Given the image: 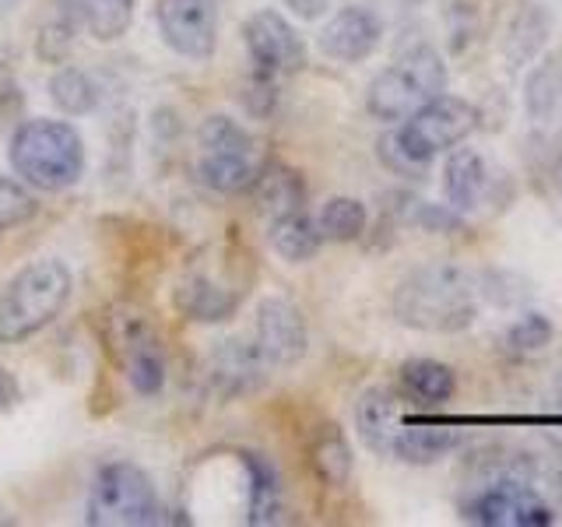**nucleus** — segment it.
I'll return each instance as SVG.
<instances>
[{"label": "nucleus", "instance_id": "1", "mask_svg": "<svg viewBox=\"0 0 562 527\" xmlns=\"http://www.w3.org/2000/svg\"><path fill=\"white\" fill-rule=\"evenodd\" d=\"M394 316L412 330L461 334L479 321V274L453 260H429L401 278Z\"/></svg>", "mask_w": 562, "mask_h": 527}, {"label": "nucleus", "instance_id": "2", "mask_svg": "<svg viewBox=\"0 0 562 527\" xmlns=\"http://www.w3.org/2000/svg\"><path fill=\"white\" fill-rule=\"evenodd\" d=\"M8 158L14 176L35 190L60 193L75 187L85 172V141L64 120L35 116L18 123L8 145Z\"/></svg>", "mask_w": 562, "mask_h": 527}, {"label": "nucleus", "instance_id": "3", "mask_svg": "<svg viewBox=\"0 0 562 527\" xmlns=\"http://www.w3.org/2000/svg\"><path fill=\"white\" fill-rule=\"evenodd\" d=\"M70 289L64 260H35L18 271L0 295V345H22L46 330L64 313Z\"/></svg>", "mask_w": 562, "mask_h": 527}, {"label": "nucleus", "instance_id": "4", "mask_svg": "<svg viewBox=\"0 0 562 527\" xmlns=\"http://www.w3.org/2000/svg\"><path fill=\"white\" fill-rule=\"evenodd\" d=\"M447 64L436 46H415L369 81L366 110L380 123H404L429 99L447 92Z\"/></svg>", "mask_w": 562, "mask_h": 527}, {"label": "nucleus", "instance_id": "5", "mask_svg": "<svg viewBox=\"0 0 562 527\" xmlns=\"http://www.w3.org/2000/svg\"><path fill=\"white\" fill-rule=\"evenodd\" d=\"M162 506H158L155 485L148 471L131 461L102 464L88 489L85 524L92 527H151L162 524Z\"/></svg>", "mask_w": 562, "mask_h": 527}, {"label": "nucleus", "instance_id": "6", "mask_svg": "<svg viewBox=\"0 0 562 527\" xmlns=\"http://www.w3.org/2000/svg\"><path fill=\"white\" fill-rule=\"evenodd\" d=\"M105 345L140 397H158L166 386V351L151 316L137 306H113L105 321Z\"/></svg>", "mask_w": 562, "mask_h": 527}, {"label": "nucleus", "instance_id": "7", "mask_svg": "<svg viewBox=\"0 0 562 527\" xmlns=\"http://www.w3.org/2000/svg\"><path fill=\"white\" fill-rule=\"evenodd\" d=\"M474 120H479V110L468 99L443 92L429 99L415 116L397 123V137L418 162L432 166L436 155L457 148L474 131Z\"/></svg>", "mask_w": 562, "mask_h": 527}, {"label": "nucleus", "instance_id": "8", "mask_svg": "<svg viewBox=\"0 0 562 527\" xmlns=\"http://www.w3.org/2000/svg\"><path fill=\"white\" fill-rule=\"evenodd\" d=\"M243 43H246V53H250V64L263 70V75L281 78V75H295V70L306 67L303 35L289 25V18H281L271 8L254 11L246 18Z\"/></svg>", "mask_w": 562, "mask_h": 527}, {"label": "nucleus", "instance_id": "9", "mask_svg": "<svg viewBox=\"0 0 562 527\" xmlns=\"http://www.w3.org/2000/svg\"><path fill=\"white\" fill-rule=\"evenodd\" d=\"M158 32L172 53L187 60L215 57L218 8L215 0H158Z\"/></svg>", "mask_w": 562, "mask_h": 527}, {"label": "nucleus", "instance_id": "10", "mask_svg": "<svg viewBox=\"0 0 562 527\" xmlns=\"http://www.w3.org/2000/svg\"><path fill=\"white\" fill-rule=\"evenodd\" d=\"M257 348L263 351V359L271 362V369H285L306 359L310 348V330L303 313L295 303L281 295H268L257 306Z\"/></svg>", "mask_w": 562, "mask_h": 527}, {"label": "nucleus", "instance_id": "11", "mask_svg": "<svg viewBox=\"0 0 562 527\" xmlns=\"http://www.w3.org/2000/svg\"><path fill=\"white\" fill-rule=\"evenodd\" d=\"M383 40V22L376 11H369L362 4H348V8H338L327 25L316 35V43H321V53L338 64H362L376 53Z\"/></svg>", "mask_w": 562, "mask_h": 527}, {"label": "nucleus", "instance_id": "12", "mask_svg": "<svg viewBox=\"0 0 562 527\" xmlns=\"http://www.w3.org/2000/svg\"><path fill=\"white\" fill-rule=\"evenodd\" d=\"M207 369H211V386H215L222 397H250L268 383L271 362L263 359L257 341L225 338L211 351Z\"/></svg>", "mask_w": 562, "mask_h": 527}, {"label": "nucleus", "instance_id": "13", "mask_svg": "<svg viewBox=\"0 0 562 527\" xmlns=\"http://www.w3.org/2000/svg\"><path fill=\"white\" fill-rule=\"evenodd\" d=\"M404 426V412H401V397L391 386H369L356 401V429L359 439L373 450L376 457H394V444Z\"/></svg>", "mask_w": 562, "mask_h": 527}, {"label": "nucleus", "instance_id": "14", "mask_svg": "<svg viewBox=\"0 0 562 527\" xmlns=\"http://www.w3.org/2000/svg\"><path fill=\"white\" fill-rule=\"evenodd\" d=\"M552 35V14L538 0H520L517 11L509 14L506 35H503V57L509 70H524L527 64L538 60V53L544 49Z\"/></svg>", "mask_w": 562, "mask_h": 527}, {"label": "nucleus", "instance_id": "15", "mask_svg": "<svg viewBox=\"0 0 562 527\" xmlns=\"http://www.w3.org/2000/svg\"><path fill=\"white\" fill-rule=\"evenodd\" d=\"M492 172L485 158L474 148H450L443 162V193L447 204L457 208L461 215H471L474 208L485 201Z\"/></svg>", "mask_w": 562, "mask_h": 527}, {"label": "nucleus", "instance_id": "16", "mask_svg": "<svg viewBox=\"0 0 562 527\" xmlns=\"http://www.w3.org/2000/svg\"><path fill=\"white\" fill-rule=\"evenodd\" d=\"M172 306L198 324H222L236 313L239 295L218 285V281H211L207 274H187L176 281Z\"/></svg>", "mask_w": 562, "mask_h": 527}, {"label": "nucleus", "instance_id": "17", "mask_svg": "<svg viewBox=\"0 0 562 527\" xmlns=\"http://www.w3.org/2000/svg\"><path fill=\"white\" fill-rule=\"evenodd\" d=\"M254 201H257V211L268 222L285 218V215H292V211L306 208V183L292 166L268 162L254 180Z\"/></svg>", "mask_w": 562, "mask_h": 527}, {"label": "nucleus", "instance_id": "18", "mask_svg": "<svg viewBox=\"0 0 562 527\" xmlns=\"http://www.w3.org/2000/svg\"><path fill=\"white\" fill-rule=\"evenodd\" d=\"M246 474H250V496H246V524L250 527H271L281 520L285 492H281V474L263 453L246 450L243 453Z\"/></svg>", "mask_w": 562, "mask_h": 527}, {"label": "nucleus", "instance_id": "19", "mask_svg": "<svg viewBox=\"0 0 562 527\" xmlns=\"http://www.w3.org/2000/svg\"><path fill=\"white\" fill-rule=\"evenodd\" d=\"M310 464L324 485H330V489L348 485L351 468H356V457H351V444L334 422L316 426V433L310 439Z\"/></svg>", "mask_w": 562, "mask_h": 527}, {"label": "nucleus", "instance_id": "20", "mask_svg": "<svg viewBox=\"0 0 562 527\" xmlns=\"http://www.w3.org/2000/svg\"><path fill=\"white\" fill-rule=\"evenodd\" d=\"M268 239L274 246V254L289 264H306L321 254V246H324L321 225H316V218L306 208L292 211V215H285V218H274L268 228Z\"/></svg>", "mask_w": 562, "mask_h": 527}, {"label": "nucleus", "instance_id": "21", "mask_svg": "<svg viewBox=\"0 0 562 527\" xmlns=\"http://www.w3.org/2000/svg\"><path fill=\"white\" fill-rule=\"evenodd\" d=\"M524 485H531V482L503 474L499 482L485 485L482 492H474V496L464 503V517L482 527H517V500H520Z\"/></svg>", "mask_w": 562, "mask_h": 527}, {"label": "nucleus", "instance_id": "22", "mask_svg": "<svg viewBox=\"0 0 562 527\" xmlns=\"http://www.w3.org/2000/svg\"><path fill=\"white\" fill-rule=\"evenodd\" d=\"M457 444L461 433L450 426H401V436L394 444V457L404 464H436L439 457H447Z\"/></svg>", "mask_w": 562, "mask_h": 527}, {"label": "nucleus", "instance_id": "23", "mask_svg": "<svg viewBox=\"0 0 562 527\" xmlns=\"http://www.w3.org/2000/svg\"><path fill=\"white\" fill-rule=\"evenodd\" d=\"M562 102V60L544 57L524 78V110L535 123H549Z\"/></svg>", "mask_w": 562, "mask_h": 527}, {"label": "nucleus", "instance_id": "24", "mask_svg": "<svg viewBox=\"0 0 562 527\" xmlns=\"http://www.w3.org/2000/svg\"><path fill=\"white\" fill-rule=\"evenodd\" d=\"M401 380L404 386L426 404H447L457 394V373L439 359H408L401 366Z\"/></svg>", "mask_w": 562, "mask_h": 527}, {"label": "nucleus", "instance_id": "25", "mask_svg": "<svg viewBox=\"0 0 562 527\" xmlns=\"http://www.w3.org/2000/svg\"><path fill=\"white\" fill-rule=\"evenodd\" d=\"M257 158H228V155H201L198 180L215 193H243L257 180Z\"/></svg>", "mask_w": 562, "mask_h": 527}, {"label": "nucleus", "instance_id": "26", "mask_svg": "<svg viewBox=\"0 0 562 527\" xmlns=\"http://www.w3.org/2000/svg\"><path fill=\"white\" fill-rule=\"evenodd\" d=\"M201 155H228V158H257V145L246 127L225 113H211L198 131Z\"/></svg>", "mask_w": 562, "mask_h": 527}, {"label": "nucleus", "instance_id": "27", "mask_svg": "<svg viewBox=\"0 0 562 527\" xmlns=\"http://www.w3.org/2000/svg\"><path fill=\"white\" fill-rule=\"evenodd\" d=\"M49 99L57 102L64 116H85L99 105V88L95 81L78 67H60L49 78Z\"/></svg>", "mask_w": 562, "mask_h": 527}, {"label": "nucleus", "instance_id": "28", "mask_svg": "<svg viewBox=\"0 0 562 527\" xmlns=\"http://www.w3.org/2000/svg\"><path fill=\"white\" fill-rule=\"evenodd\" d=\"M316 225L330 243H356L366 236L369 208L359 198H330L316 215Z\"/></svg>", "mask_w": 562, "mask_h": 527}, {"label": "nucleus", "instance_id": "29", "mask_svg": "<svg viewBox=\"0 0 562 527\" xmlns=\"http://www.w3.org/2000/svg\"><path fill=\"white\" fill-rule=\"evenodd\" d=\"M134 0H85V25L95 43H116L131 32Z\"/></svg>", "mask_w": 562, "mask_h": 527}, {"label": "nucleus", "instance_id": "30", "mask_svg": "<svg viewBox=\"0 0 562 527\" xmlns=\"http://www.w3.org/2000/svg\"><path fill=\"white\" fill-rule=\"evenodd\" d=\"M479 295L485 299V303L499 306V310H514V306H524L527 299L535 295V289L520 271L485 268V271H479Z\"/></svg>", "mask_w": 562, "mask_h": 527}, {"label": "nucleus", "instance_id": "31", "mask_svg": "<svg viewBox=\"0 0 562 527\" xmlns=\"http://www.w3.org/2000/svg\"><path fill=\"white\" fill-rule=\"evenodd\" d=\"M555 338V327L544 313L527 310L524 316H517L506 330V345L517 351V356H535V351H544Z\"/></svg>", "mask_w": 562, "mask_h": 527}, {"label": "nucleus", "instance_id": "32", "mask_svg": "<svg viewBox=\"0 0 562 527\" xmlns=\"http://www.w3.org/2000/svg\"><path fill=\"white\" fill-rule=\"evenodd\" d=\"M75 32H78L75 11H60V18L46 22L40 35H35V57L43 64H64L70 57V49H75Z\"/></svg>", "mask_w": 562, "mask_h": 527}, {"label": "nucleus", "instance_id": "33", "mask_svg": "<svg viewBox=\"0 0 562 527\" xmlns=\"http://www.w3.org/2000/svg\"><path fill=\"white\" fill-rule=\"evenodd\" d=\"M239 102L243 110L250 113L254 120H271L278 102H281V92H278V78L274 75H263V70H250V78L243 81L239 88Z\"/></svg>", "mask_w": 562, "mask_h": 527}, {"label": "nucleus", "instance_id": "34", "mask_svg": "<svg viewBox=\"0 0 562 527\" xmlns=\"http://www.w3.org/2000/svg\"><path fill=\"white\" fill-rule=\"evenodd\" d=\"M35 211H40V204H35L32 190L0 172V228L25 225V222L35 218Z\"/></svg>", "mask_w": 562, "mask_h": 527}, {"label": "nucleus", "instance_id": "35", "mask_svg": "<svg viewBox=\"0 0 562 527\" xmlns=\"http://www.w3.org/2000/svg\"><path fill=\"white\" fill-rule=\"evenodd\" d=\"M376 158L383 162L386 172L401 176V180H426V172H429L426 162H418V158L401 145L397 131L380 134V141H376Z\"/></svg>", "mask_w": 562, "mask_h": 527}, {"label": "nucleus", "instance_id": "36", "mask_svg": "<svg viewBox=\"0 0 562 527\" xmlns=\"http://www.w3.org/2000/svg\"><path fill=\"white\" fill-rule=\"evenodd\" d=\"M408 222L418 225L422 233H432V236H453L464 228V215L450 204H432V201H415L408 211Z\"/></svg>", "mask_w": 562, "mask_h": 527}, {"label": "nucleus", "instance_id": "37", "mask_svg": "<svg viewBox=\"0 0 562 527\" xmlns=\"http://www.w3.org/2000/svg\"><path fill=\"white\" fill-rule=\"evenodd\" d=\"M549 524H555V509L531 485H524L517 500V527H549Z\"/></svg>", "mask_w": 562, "mask_h": 527}, {"label": "nucleus", "instance_id": "38", "mask_svg": "<svg viewBox=\"0 0 562 527\" xmlns=\"http://www.w3.org/2000/svg\"><path fill=\"white\" fill-rule=\"evenodd\" d=\"M447 22H450V46L453 53H461L471 40H474V29H479V22H474V8L464 4V0H453L450 11H447Z\"/></svg>", "mask_w": 562, "mask_h": 527}, {"label": "nucleus", "instance_id": "39", "mask_svg": "<svg viewBox=\"0 0 562 527\" xmlns=\"http://www.w3.org/2000/svg\"><path fill=\"white\" fill-rule=\"evenodd\" d=\"M18 401H22V386H18L11 369L0 366V412H11Z\"/></svg>", "mask_w": 562, "mask_h": 527}, {"label": "nucleus", "instance_id": "40", "mask_svg": "<svg viewBox=\"0 0 562 527\" xmlns=\"http://www.w3.org/2000/svg\"><path fill=\"white\" fill-rule=\"evenodd\" d=\"M285 8H289L295 18H303V22H316V18H324V14H327L330 0H285Z\"/></svg>", "mask_w": 562, "mask_h": 527}, {"label": "nucleus", "instance_id": "41", "mask_svg": "<svg viewBox=\"0 0 562 527\" xmlns=\"http://www.w3.org/2000/svg\"><path fill=\"white\" fill-rule=\"evenodd\" d=\"M555 397H559V404H562V373L555 377Z\"/></svg>", "mask_w": 562, "mask_h": 527}, {"label": "nucleus", "instance_id": "42", "mask_svg": "<svg viewBox=\"0 0 562 527\" xmlns=\"http://www.w3.org/2000/svg\"><path fill=\"white\" fill-rule=\"evenodd\" d=\"M404 4H412V8H415V4H426V0H404Z\"/></svg>", "mask_w": 562, "mask_h": 527}]
</instances>
